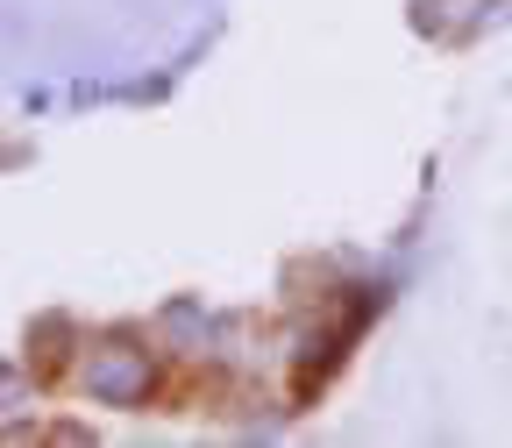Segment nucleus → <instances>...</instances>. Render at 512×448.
Returning <instances> with one entry per match:
<instances>
[{
  "mask_svg": "<svg viewBox=\"0 0 512 448\" xmlns=\"http://www.w3.org/2000/svg\"><path fill=\"white\" fill-rule=\"evenodd\" d=\"M150 384H157V363H150L143 342H128V335L93 342V356H86V392H93L100 406H143Z\"/></svg>",
  "mask_w": 512,
  "mask_h": 448,
  "instance_id": "obj_1",
  "label": "nucleus"
},
{
  "mask_svg": "<svg viewBox=\"0 0 512 448\" xmlns=\"http://www.w3.org/2000/svg\"><path fill=\"white\" fill-rule=\"evenodd\" d=\"M8 406H22V370L0 363V413H8Z\"/></svg>",
  "mask_w": 512,
  "mask_h": 448,
  "instance_id": "obj_2",
  "label": "nucleus"
}]
</instances>
